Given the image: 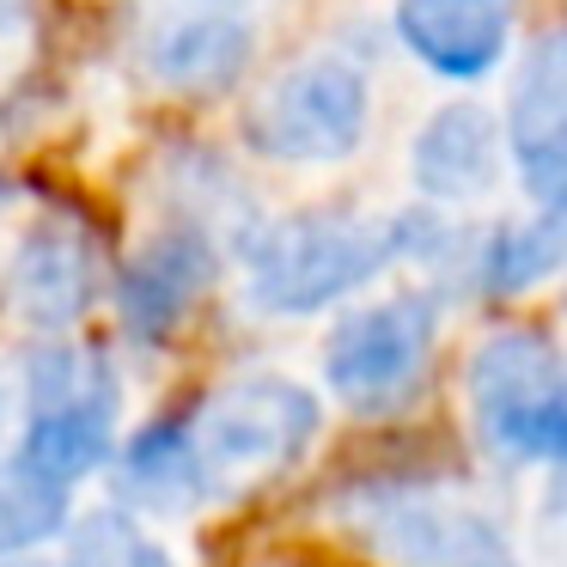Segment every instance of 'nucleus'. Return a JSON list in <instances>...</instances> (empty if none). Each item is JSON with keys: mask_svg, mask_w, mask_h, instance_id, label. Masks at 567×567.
Instances as JSON below:
<instances>
[{"mask_svg": "<svg viewBox=\"0 0 567 567\" xmlns=\"http://www.w3.org/2000/svg\"><path fill=\"white\" fill-rule=\"evenodd\" d=\"M470 421L482 445L506 464L555 457L567 464V367L549 336L537 330H494L470 354L464 372Z\"/></svg>", "mask_w": 567, "mask_h": 567, "instance_id": "nucleus-3", "label": "nucleus"}, {"mask_svg": "<svg viewBox=\"0 0 567 567\" xmlns=\"http://www.w3.org/2000/svg\"><path fill=\"white\" fill-rule=\"evenodd\" d=\"M567 262V208H543L525 226H501L476 245L470 269L488 293H525Z\"/></svg>", "mask_w": 567, "mask_h": 567, "instance_id": "nucleus-14", "label": "nucleus"}, {"mask_svg": "<svg viewBox=\"0 0 567 567\" xmlns=\"http://www.w3.org/2000/svg\"><path fill=\"white\" fill-rule=\"evenodd\" d=\"M250 55H257V31L245 13H233L226 0H208L196 13L172 19V25L153 31V74L165 80L184 99H214V92H233L245 80Z\"/></svg>", "mask_w": 567, "mask_h": 567, "instance_id": "nucleus-13", "label": "nucleus"}, {"mask_svg": "<svg viewBox=\"0 0 567 567\" xmlns=\"http://www.w3.org/2000/svg\"><path fill=\"white\" fill-rule=\"evenodd\" d=\"M62 513H68V488L7 464V476H0V555H19L31 543H43L62 525Z\"/></svg>", "mask_w": 567, "mask_h": 567, "instance_id": "nucleus-17", "label": "nucleus"}, {"mask_svg": "<svg viewBox=\"0 0 567 567\" xmlns=\"http://www.w3.org/2000/svg\"><path fill=\"white\" fill-rule=\"evenodd\" d=\"M25 396H31V415H25V433H19L13 464L55 482V488L86 482L111 457V433H116L111 367L86 348L50 342L25 360Z\"/></svg>", "mask_w": 567, "mask_h": 567, "instance_id": "nucleus-5", "label": "nucleus"}, {"mask_svg": "<svg viewBox=\"0 0 567 567\" xmlns=\"http://www.w3.org/2000/svg\"><path fill=\"white\" fill-rule=\"evenodd\" d=\"M506 159L537 208H567V25L543 31L513 74Z\"/></svg>", "mask_w": 567, "mask_h": 567, "instance_id": "nucleus-7", "label": "nucleus"}, {"mask_svg": "<svg viewBox=\"0 0 567 567\" xmlns=\"http://www.w3.org/2000/svg\"><path fill=\"white\" fill-rule=\"evenodd\" d=\"M318 427H323L318 396L293 379H275V372L220 384L189 415V440H196L208 494H238L275 482L281 470H293L306 457Z\"/></svg>", "mask_w": 567, "mask_h": 567, "instance_id": "nucleus-2", "label": "nucleus"}, {"mask_svg": "<svg viewBox=\"0 0 567 567\" xmlns=\"http://www.w3.org/2000/svg\"><path fill=\"white\" fill-rule=\"evenodd\" d=\"M68 567H177V561L147 525H135L128 513L104 506V513H86L74 525V537H68Z\"/></svg>", "mask_w": 567, "mask_h": 567, "instance_id": "nucleus-16", "label": "nucleus"}, {"mask_svg": "<svg viewBox=\"0 0 567 567\" xmlns=\"http://www.w3.org/2000/svg\"><path fill=\"white\" fill-rule=\"evenodd\" d=\"M403 50L440 80H482L513 43V0H396Z\"/></svg>", "mask_w": 567, "mask_h": 567, "instance_id": "nucleus-11", "label": "nucleus"}, {"mask_svg": "<svg viewBox=\"0 0 567 567\" xmlns=\"http://www.w3.org/2000/svg\"><path fill=\"white\" fill-rule=\"evenodd\" d=\"M360 530L372 549H384L396 567H518L506 555L501 530L476 506L440 501V494H391L360 513Z\"/></svg>", "mask_w": 567, "mask_h": 567, "instance_id": "nucleus-9", "label": "nucleus"}, {"mask_svg": "<svg viewBox=\"0 0 567 567\" xmlns=\"http://www.w3.org/2000/svg\"><path fill=\"white\" fill-rule=\"evenodd\" d=\"M99 299V238L74 214H43L7 262V306L25 330L62 336Z\"/></svg>", "mask_w": 567, "mask_h": 567, "instance_id": "nucleus-8", "label": "nucleus"}, {"mask_svg": "<svg viewBox=\"0 0 567 567\" xmlns=\"http://www.w3.org/2000/svg\"><path fill=\"white\" fill-rule=\"evenodd\" d=\"M0 202H7V184H0Z\"/></svg>", "mask_w": 567, "mask_h": 567, "instance_id": "nucleus-19", "label": "nucleus"}, {"mask_svg": "<svg viewBox=\"0 0 567 567\" xmlns=\"http://www.w3.org/2000/svg\"><path fill=\"white\" fill-rule=\"evenodd\" d=\"M123 476L135 494H147L153 506H189L208 494V476H202L196 440H189V421H153L147 433H135L123 457Z\"/></svg>", "mask_w": 567, "mask_h": 567, "instance_id": "nucleus-15", "label": "nucleus"}, {"mask_svg": "<svg viewBox=\"0 0 567 567\" xmlns=\"http://www.w3.org/2000/svg\"><path fill=\"white\" fill-rule=\"evenodd\" d=\"M440 342V311L427 293H391L348 311L323 342V379L360 415L396 409L421 384Z\"/></svg>", "mask_w": 567, "mask_h": 567, "instance_id": "nucleus-6", "label": "nucleus"}, {"mask_svg": "<svg viewBox=\"0 0 567 567\" xmlns=\"http://www.w3.org/2000/svg\"><path fill=\"white\" fill-rule=\"evenodd\" d=\"M384 262H396V220H360L330 208L287 214L250 233L245 299L262 318H311L367 287Z\"/></svg>", "mask_w": 567, "mask_h": 567, "instance_id": "nucleus-1", "label": "nucleus"}, {"mask_svg": "<svg viewBox=\"0 0 567 567\" xmlns=\"http://www.w3.org/2000/svg\"><path fill=\"white\" fill-rule=\"evenodd\" d=\"M214 281V245L202 226H159L116 275V318L135 342H165L202 287Z\"/></svg>", "mask_w": 567, "mask_h": 567, "instance_id": "nucleus-10", "label": "nucleus"}, {"mask_svg": "<svg viewBox=\"0 0 567 567\" xmlns=\"http://www.w3.org/2000/svg\"><path fill=\"white\" fill-rule=\"evenodd\" d=\"M372 86L348 55L318 50L287 62L245 111V147L269 165H342L367 141Z\"/></svg>", "mask_w": 567, "mask_h": 567, "instance_id": "nucleus-4", "label": "nucleus"}, {"mask_svg": "<svg viewBox=\"0 0 567 567\" xmlns=\"http://www.w3.org/2000/svg\"><path fill=\"white\" fill-rule=\"evenodd\" d=\"M25 19H31V0H0V38H13Z\"/></svg>", "mask_w": 567, "mask_h": 567, "instance_id": "nucleus-18", "label": "nucleus"}, {"mask_svg": "<svg viewBox=\"0 0 567 567\" xmlns=\"http://www.w3.org/2000/svg\"><path fill=\"white\" fill-rule=\"evenodd\" d=\"M409 177L427 202H482L506 177V128L482 104H440L409 141Z\"/></svg>", "mask_w": 567, "mask_h": 567, "instance_id": "nucleus-12", "label": "nucleus"}]
</instances>
